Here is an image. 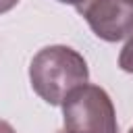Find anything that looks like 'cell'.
<instances>
[{
    "instance_id": "1",
    "label": "cell",
    "mask_w": 133,
    "mask_h": 133,
    "mask_svg": "<svg viewBox=\"0 0 133 133\" xmlns=\"http://www.w3.org/2000/svg\"><path fill=\"white\" fill-rule=\"evenodd\" d=\"M89 69L85 58L69 46H46L29 64L33 91L48 104L60 106L71 91L85 85Z\"/></svg>"
},
{
    "instance_id": "2",
    "label": "cell",
    "mask_w": 133,
    "mask_h": 133,
    "mask_svg": "<svg viewBox=\"0 0 133 133\" xmlns=\"http://www.w3.org/2000/svg\"><path fill=\"white\" fill-rule=\"evenodd\" d=\"M60 106L64 125L58 133H118L114 104L100 85L77 87Z\"/></svg>"
},
{
    "instance_id": "3",
    "label": "cell",
    "mask_w": 133,
    "mask_h": 133,
    "mask_svg": "<svg viewBox=\"0 0 133 133\" xmlns=\"http://www.w3.org/2000/svg\"><path fill=\"white\" fill-rule=\"evenodd\" d=\"M77 10L104 42H121L133 33V0H85Z\"/></svg>"
},
{
    "instance_id": "4",
    "label": "cell",
    "mask_w": 133,
    "mask_h": 133,
    "mask_svg": "<svg viewBox=\"0 0 133 133\" xmlns=\"http://www.w3.org/2000/svg\"><path fill=\"white\" fill-rule=\"evenodd\" d=\"M118 66L125 73H133V33L129 35V39L125 42V46L118 54Z\"/></svg>"
},
{
    "instance_id": "5",
    "label": "cell",
    "mask_w": 133,
    "mask_h": 133,
    "mask_svg": "<svg viewBox=\"0 0 133 133\" xmlns=\"http://www.w3.org/2000/svg\"><path fill=\"white\" fill-rule=\"evenodd\" d=\"M19 4V0H0V15L2 12H8L10 8H15Z\"/></svg>"
},
{
    "instance_id": "6",
    "label": "cell",
    "mask_w": 133,
    "mask_h": 133,
    "mask_svg": "<svg viewBox=\"0 0 133 133\" xmlns=\"http://www.w3.org/2000/svg\"><path fill=\"white\" fill-rule=\"evenodd\" d=\"M0 133H17V131L12 129V125H10V123H6V121H0Z\"/></svg>"
},
{
    "instance_id": "7",
    "label": "cell",
    "mask_w": 133,
    "mask_h": 133,
    "mask_svg": "<svg viewBox=\"0 0 133 133\" xmlns=\"http://www.w3.org/2000/svg\"><path fill=\"white\" fill-rule=\"evenodd\" d=\"M58 2H62V4H73V6H79L81 2H85V0H58Z\"/></svg>"
},
{
    "instance_id": "8",
    "label": "cell",
    "mask_w": 133,
    "mask_h": 133,
    "mask_svg": "<svg viewBox=\"0 0 133 133\" xmlns=\"http://www.w3.org/2000/svg\"><path fill=\"white\" fill-rule=\"evenodd\" d=\"M129 133H133V127H131V129H129Z\"/></svg>"
}]
</instances>
